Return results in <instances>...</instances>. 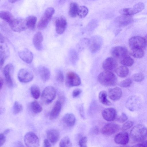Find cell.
Listing matches in <instances>:
<instances>
[{
  "mask_svg": "<svg viewBox=\"0 0 147 147\" xmlns=\"http://www.w3.org/2000/svg\"><path fill=\"white\" fill-rule=\"evenodd\" d=\"M98 80L101 84L107 86H114L117 82V78L115 74L111 71L106 70L99 74Z\"/></svg>",
  "mask_w": 147,
  "mask_h": 147,
  "instance_id": "cell-1",
  "label": "cell"
},
{
  "mask_svg": "<svg viewBox=\"0 0 147 147\" xmlns=\"http://www.w3.org/2000/svg\"><path fill=\"white\" fill-rule=\"evenodd\" d=\"M130 136L134 141L141 142L146 140L147 137V128L143 125L139 124L134 126L130 131Z\"/></svg>",
  "mask_w": 147,
  "mask_h": 147,
  "instance_id": "cell-2",
  "label": "cell"
},
{
  "mask_svg": "<svg viewBox=\"0 0 147 147\" xmlns=\"http://www.w3.org/2000/svg\"><path fill=\"white\" fill-rule=\"evenodd\" d=\"M55 12L54 9L52 7H48L46 9L38 23L37 27L38 29L42 30L47 27Z\"/></svg>",
  "mask_w": 147,
  "mask_h": 147,
  "instance_id": "cell-3",
  "label": "cell"
},
{
  "mask_svg": "<svg viewBox=\"0 0 147 147\" xmlns=\"http://www.w3.org/2000/svg\"><path fill=\"white\" fill-rule=\"evenodd\" d=\"M56 94V90L53 86H47L44 88L42 93V101L45 104H49L54 99Z\"/></svg>",
  "mask_w": 147,
  "mask_h": 147,
  "instance_id": "cell-4",
  "label": "cell"
},
{
  "mask_svg": "<svg viewBox=\"0 0 147 147\" xmlns=\"http://www.w3.org/2000/svg\"><path fill=\"white\" fill-rule=\"evenodd\" d=\"M142 101L140 98L135 95L129 96L127 100L125 105L127 108L130 111H137L141 107Z\"/></svg>",
  "mask_w": 147,
  "mask_h": 147,
  "instance_id": "cell-5",
  "label": "cell"
},
{
  "mask_svg": "<svg viewBox=\"0 0 147 147\" xmlns=\"http://www.w3.org/2000/svg\"><path fill=\"white\" fill-rule=\"evenodd\" d=\"M24 142L27 147H38L40 146L39 140L37 136L34 132H27L24 137Z\"/></svg>",
  "mask_w": 147,
  "mask_h": 147,
  "instance_id": "cell-6",
  "label": "cell"
},
{
  "mask_svg": "<svg viewBox=\"0 0 147 147\" xmlns=\"http://www.w3.org/2000/svg\"><path fill=\"white\" fill-rule=\"evenodd\" d=\"M129 45L131 49L140 48L144 49L146 47V41L145 38L140 36H135L129 40Z\"/></svg>",
  "mask_w": 147,
  "mask_h": 147,
  "instance_id": "cell-7",
  "label": "cell"
},
{
  "mask_svg": "<svg viewBox=\"0 0 147 147\" xmlns=\"http://www.w3.org/2000/svg\"><path fill=\"white\" fill-rule=\"evenodd\" d=\"M9 24L11 29L16 32H20L27 28L25 19L14 18Z\"/></svg>",
  "mask_w": 147,
  "mask_h": 147,
  "instance_id": "cell-8",
  "label": "cell"
},
{
  "mask_svg": "<svg viewBox=\"0 0 147 147\" xmlns=\"http://www.w3.org/2000/svg\"><path fill=\"white\" fill-rule=\"evenodd\" d=\"M81 81L78 75L72 71L68 72L66 76L65 84L68 87L78 86L80 85Z\"/></svg>",
  "mask_w": 147,
  "mask_h": 147,
  "instance_id": "cell-9",
  "label": "cell"
},
{
  "mask_svg": "<svg viewBox=\"0 0 147 147\" xmlns=\"http://www.w3.org/2000/svg\"><path fill=\"white\" fill-rule=\"evenodd\" d=\"M144 8V4L142 2H139L136 4L132 8L123 9L120 10L119 12L123 15L131 16L141 11Z\"/></svg>",
  "mask_w": 147,
  "mask_h": 147,
  "instance_id": "cell-10",
  "label": "cell"
},
{
  "mask_svg": "<svg viewBox=\"0 0 147 147\" xmlns=\"http://www.w3.org/2000/svg\"><path fill=\"white\" fill-rule=\"evenodd\" d=\"M102 43V39L100 37L95 36L92 37L88 42V45L91 51L93 53L97 52L101 48Z\"/></svg>",
  "mask_w": 147,
  "mask_h": 147,
  "instance_id": "cell-11",
  "label": "cell"
},
{
  "mask_svg": "<svg viewBox=\"0 0 147 147\" xmlns=\"http://www.w3.org/2000/svg\"><path fill=\"white\" fill-rule=\"evenodd\" d=\"M34 76L32 72L26 68H22L18 71V78L22 82L26 83L29 82L33 79Z\"/></svg>",
  "mask_w": 147,
  "mask_h": 147,
  "instance_id": "cell-12",
  "label": "cell"
},
{
  "mask_svg": "<svg viewBox=\"0 0 147 147\" xmlns=\"http://www.w3.org/2000/svg\"><path fill=\"white\" fill-rule=\"evenodd\" d=\"M111 53L114 58L119 60L128 55L127 49L121 46H117L112 48L111 50Z\"/></svg>",
  "mask_w": 147,
  "mask_h": 147,
  "instance_id": "cell-13",
  "label": "cell"
},
{
  "mask_svg": "<svg viewBox=\"0 0 147 147\" xmlns=\"http://www.w3.org/2000/svg\"><path fill=\"white\" fill-rule=\"evenodd\" d=\"M119 129V125L113 123H109L105 124L102 127L101 132L104 135H111L116 133Z\"/></svg>",
  "mask_w": 147,
  "mask_h": 147,
  "instance_id": "cell-14",
  "label": "cell"
},
{
  "mask_svg": "<svg viewBox=\"0 0 147 147\" xmlns=\"http://www.w3.org/2000/svg\"><path fill=\"white\" fill-rule=\"evenodd\" d=\"M13 69V65L11 63L7 64L3 69V74L5 81L7 85L10 87H12L13 85L11 75Z\"/></svg>",
  "mask_w": 147,
  "mask_h": 147,
  "instance_id": "cell-15",
  "label": "cell"
},
{
  "mask_svg": "<svg viewBox=\"0 0 147 147\" xmlns=\"http://www.w3.org/2000/svg\"><path fill=\"white\" fill-rule=\"evenodd\" d=\"M9 48L4 42H0V69L9 55Z\"/></svg>",
  "mask_w": 147,
  "mask_h": 147,
  "instance_id": "cell-16",
  "label": "cell"
},
{
  "mask_svg": "<svg viewBox=\"0 0 147 147\" xmlns=\"http://www.w3.org/2000/svg\"><path fill=\"white\" fill-rule=\"evenodd\" d=\"M55 30L59 34H61L65 31L67 25L65 18L63 16L57 18L55 21Z\"/></svg>",
  "mask_w": 147,
  "mask_h": 147,
  "instance_id": "cell-17",
  "label": "cell"
},
{
  "mask_svg": "<svg viewBox=\"0 0 147 147\" xmlns=\"http://www.w3.org/2000/svg\"><path fill=\"white\" fill-rule=\"evenodd\" d=\"M117 111L113 108H109L103 110L102 112L103 118L107 121H112L116 118Z\"/></svg>",
  "mask_w": 147,
  "mask_h": 147,
  "instance_id": "cell-18",
  "label": "cell"
},
{
  "mask_svg": "<svg viewBox=\"0 0 147 147\" xmlns=\"http://www.w3.org/2000/svg\"><path fill=\"white\" fill-rule=\"evenodd\" d=\"M117 65V61L114 58L109 57L104 61L102 66L105 70L111 71L116 69Z\"/></svg>",
  "mask_w": 147,
  "mask_h": 147,
  "instance_id": "cell-19",
  "label": "cell"
},
{
  "mask_svg": "<svg viewBox=\"0 0 147 147\" xmlns=\"http://www.w3.org/2000/svg\"><path fill=\"white\" fill-rule=\"evenodd\" d=\"M47 139L51 144L54 145L59 140L60 134L59 131L55 129H51L48 130L47 132Z\"/></svg>",
  "mask_w": 147,
  "mask_h": 147,
  "instance_id": "cell-20",
  "label": "cell"
},
{
  "mask_svg": "<svg viewBox=\"0 0 147 147\" xmlns=\"http://www.w3.org/2000/svg\"><path fill=\"white\" fill-rule=\"evenodd\" d=\"M18 54L19 57L27 63H31L33 60V55L28 49L25 48L19 51Z\"/></svg>",
  "mask_w": 147,
  "mask_h": 147,
  "instance_id": "cell-21",
  "label": "cell"
},
{
  "mask_svg": "<svg viewBox=\"0 0 147 147\" xmlns=\"http://www.w3.org/2000/svg\"><path fill=\"white\" fill-rule=\"evenodd\" d=\"M128 133L125 131H122L117 134L114 138V141L117 144L125 145L129 141Z\"/></svg>",
  "mask_w": 147,
  "mask_h": 147,
  "instance_id": "cell-22",
  "label": "cell"
},
{
  "mask_svg": "<svg viewBox=\"0 0 147 147\" xmlns=\"http://www.w3.org/2000/svg\"><path fill=\"white\" fill-rule=\"evenodd\" d=\"M43 36L40 32H37L34 35L33 38V42L35 48L39 51L41 50L42 48V42Z\"/></svg>",
  "mask_w": 147,
  "mask_h": 147,
  "instance_id": "cell-23",
  "label": "cell"
},
{
  "mask_svg": "<svg viewBox=\"0 0 147 147\" xmlns=\"http://www.w3.org/2000/svg\"><path fill=\"white\" fill-rule=\"evenodd\" d=\"M122 94L121 89L118 87L110 89L109 90V97L111 100L114 101L119 99L121 97Z\"/></svg>",
  "mask_w": 147,
  "mask_h": 147,
  "instance_id": "cell-24",
  "label": "cell"
},
{
  "mask_svg": "<svg viewBox=\"0 0 147 147\" xmlns=\"http://www.w3.org/2000/svg\"><path fill=\"white\" fill-rule=\"evenodd\" d=\"M61 108V104L59 100H57L55 102L52 110L50 111L49 117L51 120L57 118L59 115Z\"/></svg>",
  "mask_w": 147,
  "mask_h": 147,
  "instance_id": "cell-25",
  "label": "cell"
},
{
  "mask_svg": "<svg viewBox=\"0 0 147 147\" xmlns=\"http://www.w3.org/2000/svg\"><path fill=\"white\" fill-rule=\"evenodd\" d=\"M63 123L67 127H70L75 124L76 119L74 115L72 113H67L65 115L62 119Z\"/></svg>",
  "mask_w": 147,
  "mask_h": 147,
  "instance_id": "cell-26",
  "label": "cell"
},
{
  "mask_svg": "<svg viewBox=\"0 0 147 147\" xmlns=\"http://www.w3.org/2000/svg\"><path fill=\"white\" fill-rule=\"evenodd\" d=\"M39 73L42 81L44 82L49 79L51 74L49 69L45 66H41L39 69Z\"/></svg>",
  "mask_w": 147,
  "mask_h": 147,
  "instance_id": "cell-27",
  "label": "cell"
},
{
  "mask_svg": "<svg viewBox=\"0 0 147 147\" xmlns=\"http://www.w3.org/2000/svg\"><path fill=\"white\" fill-rule=\"evenodd\" d=\"M116 21L119 26H124L131 23L133 19L130 16L123 15L117 18Z\"/></svg>",
  "mask_w": 147,
  "mask_h": 147,
  "instance_id": "cell-28",
  "label": "cell"
},
{
  "mask_svg": "<svg viewBox=\"0 0 147 147\" xmlns=\"http://www.w3.org/2000/svg\"><path fill=\"white\" fill-rule=\"evenodd\" d=\"M25 20L27 28L34 30L37 20L36 17L34 16H30L27 17Z\"/></svg>",
  "mask_w": 147,
  "mask_h": 147,
  "instance_id": "cell-29",
  "label": "cell"
},
{
  "mask_svg": "<svg viewBox=\"0 0 147 147\" xmlns=\"http://www.w3.org/2000/svg\"><path fill=\"white\" fill-rule=\"evenodd\" d=\"M115 72L119 76L125 78L128 75L129 70L125 66H121L115 69Z\"/></svg>",
  "mask_w": 147,
  "mask_h": 147,
  "instance_id": "cell-30",
  "label": "cell"
},
{
  "mask_svg": "<svg viewBox=\"0 0 147 147\" xmlns=\"http://www.w3.org/2000/svg\"><path fill=\"white\" fill-rule=\"evenodd\" d=\"M107 92L104 90L101 91L98 95V98L100 101L103 104L107 106L111 105V103L107 98Z\"/></svg>",
  "mask_w": 147,
  "mask_h": 147,
  "instance_id": "cell-31",
  "label": "cell"
},
{
  "mask_svg": "<svg viewBox=\"0 0 147 147\" xmlns=\"http://www.w3.org/2000/svg\"><path fill=\"white\" fill-rule=\"evenodd\" d=\"M0 18L9 24L14 19L11 13L5 11H0Z\"/></svg>",
  "mask_w": 147,
  "mask_h": 147,
  "instance_id": "cell-32",
  "label": "cell"
},
{
  "mask_svg": "<svg viewBox=\"0 0 147 147\" xmlns=\"http://www.w3.org/2000/svg\"><path fill=\"white\" fill-rule=\"evenodd\" d=\"M78 4L75 2L71 3L70 4L69 14L70 16L75 18L78 15Z\"/></svg>",
  "mask_w": 147,
  "mask_h": 147,
  "instance_id": "cell-33",
  "label": "cell"
},
{
  "mask_svg": "<svg viewBox=\"0 0 147 147\" xmlns=\"http://www.w3.org/2000/svg\"><path fill=\"white\" fill-rule=\"evenodd\" d=\"M131 54L136 58H142L144 55V49L140 48L131 49Z\"/></svg>",
  "mask_w": 147,
  "mask_h": 147,
  "instance_id": "cell-34",
  "label": "cell"
},
{
  "mask_svg": "<svg viewBox=\"0 0 147 147\" xmlns=\"http://www.w3.org/2000/svg\"><path fill=\"white\" fill-rule=\"evenodd\" d=\"M119 60L120 63L125 66H131L134 62L133 59L129 55L124 57Z\"/></svg>",
  "mask_w": 147,
  "mask_h": 147,
  "instance_id": "cell-35",
  "label": "cell"
},
{
  "mask_svg": "<svg viewBox=\"0 0 147 147\" xmlns=\"http://www.w3.org/2000/svg\"><path fill=\"white\" fill-rule=\"evenodd\" d=\"M30 108L32 111L35 113H40L42 111V107L36 101H33L31 103Z\"/></svg>",
  "mask_w": 147,
  "mask_h": 147,
  "instance_id": "cell-36",
  "label": "cell"
},
{
  "mask_svg": "<svg viewBox=\"0 0 147 147\" xmlns=\"http://www.w3.org/2000/svg\"><path fill=\"white\" fill-rule=\"evenodd\" d=\"M30 92L32 96L34 98L37 99L39 97L40 91L39 88L37 86L33 85L32 86Z\"/></svg>",
  "mask_w": 147,
  "mask_h": 147,
  "instance_id": "cell-37",
  "label": "cell"
},
{
  "mask_svg": "<svg viewBox=\"0 0 147 147\" xmlns=\"http://www.w3.org/2000/svg\"><path fill=\"white\" fill-rule=\"evenodd\" d=\"M69 57L71 63L75 64L78 59V55L77 52L74 49L71 50L69 52Z\"/></svg>",
  "mask_w": 147,
  "mask_h": 147,
  "instance_id": "cell-38",
  "label": "cell"
},
{
  "mask_svg": "<svg viewBox=\"0 0 147 147\" xmlns=\"http://www.w3.org/2000/svg\"><path fill=\"white\" fill-rule=\"evenodd\" d=\"M88 12V8L84 6H80L79 7L78 15L80 18H83L86 17Z\"/></svg>",
  "mask_w": 147,
  "mask_h": 147,
  "instance_id": "cell-39",
  "label": "cell"
},
{
  "mask_svg": "<svg viewBox=\"0 0 147 147\" xmlns=\"http://www.w3.org/2000/svg\"><path fill=\"white\" fill-rule=\"evenodd\" d=\"M59 145L61 147H70L72 146L70 139L67 136H65L61 139Z\"/></svg>",
  "mask_w": 147,
  "mask_h": 147,
  "instance_id": "cell-40",
  "label": "cell"
},
{
  "mask_svg": "<svg viewBox=\"0 0 147 147\" xmlns=\"http://www.w3.org/2000/svg\"><path fill=\"white\" fill-rule=\"evenodd\" d=\"M23 109L21 104L17 101H15L13 107V112L14 114H17L20 113Z\"/></svg>",
  "mask_w": 147,
  "mask_h": 147,
  "instance_id": "cell-41",
  "label": "cell"
},
{
  "mask_svg": "<svg viewBox=\"0 0 147 147\" xmlns=\"http://www.w3.org/2000/svg\"><path fill=\"white\" fill-rule=\"evenodd\" d=\"M55 79L57 81L62 83L63 81L64 77L63 72L60 70H57L55 74Z\"/></svg>",
  "mask_w": 147,
  "mask_h": 147,
  "instance_id": "cell-42",
  "label": "cell"
},
{
  "mask_svg": "<svg viewBox=\"0 0 147 147\" xmlns=\"http://www.w3.org/2000/svg\"><path fill=\"white\" fill-rule=\"evenodd\" d=\"M144 78V74L141 73H138L133 75L132 79L134 81L136 82H140L142 81Z\"/></svg>",
  "mask_w": 147,
  "mask_h": 147,
  "instance_id": "cell-43",
  "label": "cell"
},
{
  "mask_svg": "<svg viewBox=\"0 0 147 147\" xmlns=\"http://www.w3.org/2000/svg\"><path fill=\"white\" fill-rule=\"evenodd\" d=\"M132 83V80L130 78H127L121 82L119 84L120 87L127 88L129 87Z\"/></svg>",
  "mask_w": 147,
  "mask_h": 147,
  "instance_id": "cell-44",
  "label": "cell"
},
{
  "mask_svg": "<svg viewBox=\"0 0 147 147\" xmlns=\"http://www.w3.org/2000/svg\"><path fill=\"white\" fill-rule=\"evenodd\" d=\"M134 122L131 121L125 122L123 125L122 129L123 131L126 130L130 128L133 125Z\"/></svg>",
  "mask_w": 147,
  "mask_h": 147,
  "instance_id": "cell-45",
  "label": "cell"
},
{
  "mask_svg": "<svg viewBox=\"0 0 147 147\" xmlns=\"http://www.w3.org/2000/svg\"><path fill=\"white\" fill-rule=\"evenodd\" d=\"M87 142V137L86 136H84L80 139L79 142V145L80 147H86Z\"/></svg>",
  "mask_w": 147,
  "mask_h": 147,
  "instance_id": "cell-46",
  "label": "cell"
},
{
  "mask_svg": "<svg viewBox=\"0 0 147 147\" xmlns=\"http://www.w3.org/2000/svg\"><path fill=\"white\" fill-rule=\"evenodd\" d=\"M128 119L127 116L124 113H122L117 118V120L119 122L123 123L126 121Z\"/></svg>",
  "mask_w": 147,
  "mask_h": 147,
  "instance_id": "cell-47",
  "label": "cell"
},
{
  "mask_svg": "<svg viewBox=\"0 0 147 147\" xmlns=\"http://www.w3.org/2000/svg\"><path fill=\"white\" fill-rule=\"evenodd\" d=\"M81 90L79 88L74 90L72 92V95L73 97H76L78 96L81 93Z\"/></svg>",
  "mask_w": 147,
  "mask_h": 147,
  "instance_id": "cell-48",
  "label": "cell"
},
{
  "mask_svg": "<svg viewBox=\"0 0 147 147\" xmlns=\"http://www.w3.org/2000/svg\"><path fill=\"white\" fill-rule=\"evenodd\" d=\"M79 111L81 117L83 119H84L85 117L84 108L83 105H82L80 106L79 108Z\"/></svg>",
  "mask_w": 147,
  "mask_h": 147,
  "instance_id": "cell-49",
  "label": "cell"
},
{
  "mask_svg": "<svg viewBox=\"0 0 147 147\" xmlns=\"http://www.w3.org/2000/svg\"><path fill=\"white\" fill-rule=\"evenodd\" d=\"M6 138L4 134H0V146H2L5 142Z\"/></svg>",
  "mask_w": 147,
  "mask_h": 147,
  "instance_id": "cell-50",
  "label": "cell"
},
{
  "mask_svg": "<svg viewBox=\"0 0 147 147\" xmlns=\"http://www.w3.org/2000/svg\"><path fill=\"white\" fill-rule=\"evenodd\" d=\"M133 146L146 147L147 146V141L146 140H145L141 142L140 143H138L136 145Z\"/></svg>",
  "mask_w": 147,
  "mask_h": 147,
  "instance_id": "cell-51",
  "label": "cell"
},
{
  "mask_svg": "<svg viewBox=\"0 0 147 147\" xmlns=\"http://www.w3.org/2000/svg\"><path fill=\"white\" fill-rule=\"evenodd\" d=\"M43 146L45 147H50L51 146V143L48 139H45L43 142Z\"/></svg>",
  "mask_w": 147,
  "mask_h": 147,
  "instance_id": "cell-52",
  "label": "cell"
},
{
  "mask_svg": "<svg viewBox=\"0 0 147 147\" xmlns=\"http://www.w3.org/2000/svg\"><path fill=\"white\" fill-rule=\"evenodd\" d=\"M5 38L2 34L0 32V42H4Z\"/></svg>",
  "mask_w": 147,
  "mask_h": 147,
  "instance_id": "cell-53",
  "label": "cell"
},
{
  "mask_svg": "<svg viewBox=\"0 0 147 147\" xmlns=\"http://www.w3.org/2000/svg\"><path fill=\"white\" fill-rule=\"evenodd\" d=\"M3 83V78L0 77V89L2 88Z\"/></svg>",
  "mask_w": 147,
  "mask_h": 147,
  "instance_id": "cell-54",
  "label": "cell"
},
{
  "mask_svg": "<svg viewBox=\"0 0 147 147\" xmlns=\"http://www.w3.org/2000/svg\"><path fill=\"white\" fill-rule=\"evenodd\" d=\"M58 3L60 4H63L67 0H57Z\"/></svg>",
  "mask_w": 147,
  "mask_h": 147,
  "instance_id": "cell-55",
  "label": "cell"
},
{
  "mask_svg": "<svg viewBox=\"0 0 147 147\" xmlns=\"http://www.w3.org/2000/svg\"><path fill=\"white\" fill-rule=\"evenodd\" d=\"M20 0H8L9 2L11 3H15L16 1Z\"/></svg>",
  "mask_w": 147,
  "mask_h": 147,
  "instance_id": "cell-56",
  "label": "cell"
},
{
  "mask_svg": "<svg viewBox=\"0 0 147 147\" xmlns=\"http://www.w3.org/2000/svg\"><path fill=\"white\" fill-rule=\"evenodd\" d=\"M9 131V129H7L4 132V134H6L7 133H8Z\"/></svg>",
  "mask_w": 147,
  "mask_h": 147,
  "instance_id": "cell-57",
  "label": "cell"
},
{
  "mask_svg": "<svg viewBox=\"0 0 147 147\" xmlns=\"http://www.w3.org/2000/svg\"><path fill=\"white\" fill-rule=\"evenodd\" d=\"M2 109L0 108V114L2 113Z\"/></svg>",
  "mask_w": 147,
  "mask_h": 147,
  "instance_id": "cell-58",
  "label": "cell"
}]
</instances>
